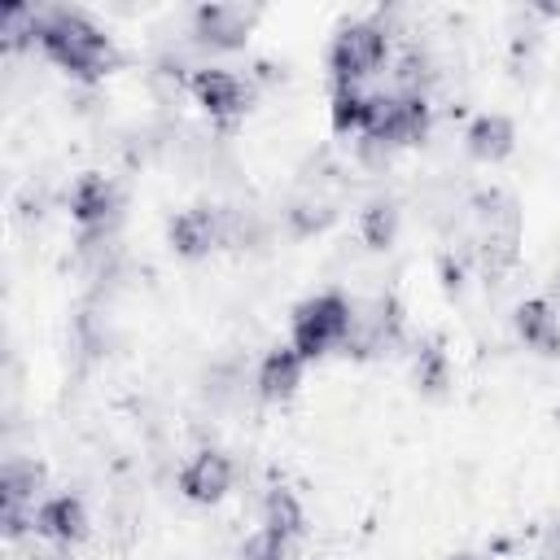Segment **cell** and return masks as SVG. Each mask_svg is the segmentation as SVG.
<instances>
[{"instance_id":"obj_13","label":"cell","mask_w":560,"mask_h":560,"mask_svg":"<svg viewBox=\"0 0 560 560\" xmlns=\"http://www.w3.org/2000/svg\"><path fill=\"white\" fill-rule=\"evenodd\" d=\"M302 354L293 346H276L262 363H258V394L262 398H289L302 385Z\"/></svg>"},{"instance_id":"obj_8","label":"cell","mask_w":560,"mask_h":560,"mask_svg":"<svg viewBox=\"0 0 560 560\" xmlns=\"http://www.w3.org/2000/svg\"><path fill=\"white\" fill-rule=\"evenodd\" d=\"M179 490L192 503H219L232 490V459L223 451H197L179 472Z\"/></svg>"},{"instance_id":"obj_6","label":"cell","mask_w":560,"mask_h":560,"mask_svg":"<svg viewBox=\"0 0 560 560\" xmlns=\"http://www.w3.org/2000/svg\"><path fill=\"white\" fill-rule=\"evenodd\" d=\"M192 96L206 105L210 118H236L249 105V83L241 74H232V70L206 66V70L192 74Z\"/></svg>"},{"instance_id":"obj_21","label":"cell","mask_w":560,"mask_h":560,"mask_svg":"<svg viewBox=\"0 0 560 560\" xmlns=\"http://www.w3.org/2000/svg\"><path fill=\"white\" fill-rule=\"evenodd\" d=\"M328 219H332V210L319 206V201H298V206L289 210V223H293V232H302V236H306V232H319Z\"/></svg>"},{"instance_id":"obj_2","label":"cell","mask_w":560,"mask_h":560,"mask_svg":"<svg viewBox=\"0 0 560 560\" xmlns=\"http://www.w3.org/2000/svg\"><path fill=\"white\" fill-rule=\"evenodd\" d=\"M354 328V306L341 293H315L293 311V350L302 359H319L332 346H346Z\"/></svg>"},{"instance_id":"obj_5","label":"cell","mask_w":560,"mask_h":560,"mask_svg":"<svg viewBox=\"0 0 560 560\" xmlns=\"http://www.w3.org/2000/svg\"><path fill=\"white\" fill-rule=\"evenodd\" d=\"M44 481V468L35 459H9L0 472V516H4V534L18 538L26 525H35V516H26V503H35Z\"/></svg>"},{"instance_id":"obj_4","label":"cell","mask_w":560,"mask_h":560,"mask_svg":"<svg viewBox=\"0 0 560 560\" xmlns=\"http://www.w3.org/2000/svg\"><path fill=\"white\" fill-rule=\"evenodd\" d=\"M385 52H389V39H385V31L376 22H350V26H341L332 35L328 70H332L337 83H359V79L381 70Z\"/></svg>"},{"instance_id":"obj_14","label":"cell","mask_w":560,"mask_h":560,"mask_svg":"<svg viewBox=\"0 0 560 560\" xmlns=\"http://www.w3.org/2000/svg\"><path fill=\"white\" fill-rule=\"evenodd\" d=\"M464 140H468V153H472V158H481V162H499V158L512 153L516 131H512V122H508L503 114H481V118H472V127H468Z\"/></svg>"},{"instance_id":"obj_7","label":"cell","mask_w":560,"mask_h":560,"mask_svg":"<svg viewBox=\"0 0 560 560\" xmlns=\"http://www.w3.org/2000/svg\"><path fill=\"white\" fill-rule=\"evenodd\" d=\"M254 18L258 13L245 9V4H201L192 13V31L210 48H241L245 35H249V26H254Z\"/></svg>"},{"instance_id":"obj_9","label":"cell","mask_w":560,"mask_h":560,"mask_svg":"<svg viewBox=\"0 0 560 560\" xmlns=\"http://www.w3.org/2000/svg\"><path fill=\"white\" fill-rule=\"evenodd\" d=\"M223 241V214L210 206H188L171 219V245L184 258H201Z\"/></svg>"},{"instance_id":"obj_1","label":"cell","mask_w":560,"mask_h":560,"mask_svg":"<svg viewBox=\"0 0 560 560\" xmlns=\"http://www.w3.org/2000/svg\"><path fill=\"white\" fill-rule=\"evenodd\" d=\"M39 48L74 70V74H101L114 66V48H109V35H101V26H92L83 13L74 9H52V13H39Z\"/></svg>"},{"instance_id":"obj_16","label":"cell","mask_w":560,"mask_h":560,"mask_svg":"<svg viewBox=\"0 0 560 560\" xmlns=\"http://www.w3.org/2000/svg\"><path fill=\"white\" fill-rule=\"evenodd\" d=\"M368 96L372 92H363L359 83H337V92H332V127L337 131H363V122H368Z\"/></svg>"},{"instance_id":"obj_12","label":"cell","mask_w":560,"mask_h":560,"mask_svg":"<svg viewBox=\"0 0 560 560\" xmlns=\"http://www.w3.org/2000/svg\"><path fill=\"white\" fill-rule=\"evenodd\" d=\"M516 332L529 350L538 354H560V315L551 302L534 298V302H521L516 306Z\"/></svg>"},{"instance_id":"obj_19","label":"cell","mask_w":560,"mask_h":560,"mask_svg":"<svg viewBox=\"0 0 560 560\" xmlns=\"http://www.w3.org/2000/svg\"><path fill=\"white\" fill-rule=\"evenodd\" d=\"M241 560H293V538L262 525L241 542Z\"/></svg>"},{"instance_id":"obj_22","label":"cell","mask_w":560,"mask_h":560,"mask_svg":"<svg viewBox=\"0 0 560 560\" xmlns=\"http://www.w3.org/2000/svg\"><path fill=\"white\" fill-rule=\"evenodd\" d=\"M446 560H481L477 551H455V556H446Z\"/></svg>"},{"instance_id":"obj_3","label":"cell","mask_w":560,"mask_h":560,"mask_svg":"<svg viewBox=\"0 0 560 560\" xmlns=\"http://www.w3.org/2000/svg\"><path fill=\"white\" fill-rule=\"evenodd\" d=\"M429 127V105L416 92H372L363 136L376 144H411Z\"/></svg>"},{"instance_id":"obj_15","label":"cell","mask_w":560,"mask_h":560,"mask_svg":"<svg viewBox=\"0 0 560 560\" xmlns=\"http://www.w3.org/2000/svg\"><path fill=\"white\" fill-rule=\"evenodd\" d=\"M262 525H267V529H276V534H284V538H298V534H302V525H306L298 494H293V490H284V486L267 490V503H262Z\"/></svg>"},{"instance_id":"obj_10","label":"cell","mask_w":560,"mask_h":560,"mask_svg":"<svg viewBox=\"0 0 560 560\" xmlns=\"http://www.w3.org/2000/svg\"><path fill=\"white\" fill-rule=\"evenodd\" d=\"M70 214L83 228H105L118 214V192L105 175H79L70 188Z\"/></svg>"},{"instance_id":"obj_11","label":"cell","mask_w":560,"mask_h":560,"mask_svg":"<svg viewBox=\"0 0 560 560\" xmlns=\"http://www.w3.org/2000/svg\"><path fill=\"white\" fill-rule=\"evenodd\" d=\"M35 529L44 534V538H52V542H79L83 534H88V512H83V503L74 499V494H52V499H44L39 508H35Z\"/></svg>"},{"instance_id":"obj_20","label":"cell","mask_w":560,"mask_h":560,"mask_svg":"<svg viewBox=\"0 0 560 560\" xmlns=\"http://www.w3.org/2000/svg\"><path fill=\"white\" fill-rule=\"evenodd\" d=\"M394 74H398V88H402V92H416V96H420V88L429 83V57L411 48V52L398 61V70H394Z\"/></svg>"},{"instance_id":"obj_18","label":"cell","mask_w":560,"mask_h":560,"mask_svg":"<svg viewBox=\"0 0 560 560\" xmlns=\"http://www.w3.org/2000/svg\"><path fill=\"white\" fill-rule=\"evenodd\" d=\"M359 232H363V241H368L372 249H385V245L394 241V232H398V210H394L389 201H372V206L359 214Z\"/></svg>"},{"instance_id":"obj_17","label":"cell","mask_w":560,"mask_h":560,"mask_svg":"<svg viewBox=\"0 0 560 560\" xmlns=\"http://www.w3.org/2000/svg\"><path fill=\"white\" fill-rule=\"evenodd\" d=\"M451 381V368H446V350L438 341H420L416 346V385L424 394H442Z\"/></svg>"}]
</instances>
